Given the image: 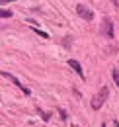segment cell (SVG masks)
Returning <instances> with one entry per match:
<instances>
[{"mask_svg": "<svg viewBox=\"0 0 119 127\" xmlns=\"http://www.w3.org/2000/svg\"><path fill=\"white\" fill-rule=\"evenodd\" d=\"M107 94H109V88H107V86H102V90H100L98 94L92 98V110H100V108L105 104V98H107Z\"/></svg>", "mask_w": 119, "mask_h": 127, "instance_id": "1", "label": "cell"}, {"mask_svg": "<svg viewBox=\"0 0 119 127\" xmlns=\"http://www.w3.org/2000/svg\"><path fill=\"white\" fill-rule=\"evenodd\" d=\"M100 35H105L107 39H111L115 32H113V22H111V18H104L102 20V26H100Z\"/></svg>", "mask_w": 119, "mask_h": 127, "instance_id": "2", "label": "cell"}, {"mask_svg": "<svg viewBox=\"0 0 119 127\" xmlns=\"http://www.w3.org/2000/svg\"><path fill=\"white\" fill-rule=\"evenodd\" d=\"M76 14L80 18H84L86 22H92V20H94V12L90 10L88 6H84V4H78V6H76Z\"/></svg>", "mask_w": 119, "mask_h": 127, "instance_id": "3", "label": "cell"}, {"mask_svg": "<svg viewBox=\"0 0 119 127\" xmlns=\"http://www.w3.org/2000/svg\"><path fill=\"white\" fill-rule=\"evenodd\" d=\"M2 78H8V80H12V82H14V84L18 86V88H22V92H24V94H26V96H30V88H26V86H24V84H22L20 80L16 78L14 74H10V72H6V70H4V72H2Z\"/></svg>", "mask_w": 119, "mask_h": 127, "instance_id": "4", "label": "cell"}, {"mask_svg": "<svg viewBox=\"0 0 119 127\" xmlns=\"http://www.w3.org/2000/svg\"><path fill=\"white\" fill-rule=\"evenodd\" d=\"M68 66L74 70V72L80 76V78H84V70H82V66H80V63H78L76 59H68Z\"/></svg>", "mask_w": 119, "mask_h": 127, "instance_id": "5", "label": "cell"}, {"mask_svg": "<svg viewBox=\"0 0 119 127\" xmlns=\"http://www.w3.org/2000/svg\"><path fill=\"white\" fill-rule=\"evenodd\" d=\"M111 76H113V80H115V84H117V88H119V70L117 68L111 70Z\"/></svg>", "mask_w": 119, "mask_h": 127, "instance_id": "6", "label": "cell"}, {"mask_svg": "<svg viewBox=\"0 0 119 127\" xmlns=\"http://www.w3.org/2000/svg\"><path fill=\"white\" fill-rule=\"evenodd\" d=\"M0 16H2V18H12V12H10V10H2Z\"/></svg>", "mask_w": 119, "mask_h": 127, "instance_id": "7", "label": "cell"}, {"mask_svg": "<svg viewBox=\"0 0 119 127\" xmlns=\"http://www.w3.org/2000/svg\"><path fill=\"white\" fill-rule=\"evenodd\" d=\"M37 113H39V115H41V117H43L45 121H49V113H45L43 110H37Z\"/></svg>", "mask_w": 119, "mask_h": 127, "instance_id": "8", "label": "cell"}, {"mask_svg": "<svg viewBox=\"0 0 119 127\" xmlns=\"http://www.w3.org/2000/svg\"><path fill=\"white\" fill-rule=\"evenodd\" d=\"M111 2H113V6H117V0H111Z\"/></svg>", "mask_w": 119, "mask_h": 127, "instance_id": "9", "label": "cell"}, {"mask_svg": "<svg viewBox=\"0 0 119 127\" xmlns=\"http://www.w3.org/2000/svg\"><path fill=\"white\" fill-rule=\"evenodd\" d=\"M0 2H2V4H6V2H10V0H0Z\"/></svg>", "mask_w": 119, "mask_h": 127, "instance_id": "10", "label": "cell"}, {"mask_svg": "<svg viewBox=\"0 0 119 127\" xmlns=\"http://www.w3.org/2000/svg\"><path fill=\"white\" fill-rule=\"evenodd\" d=\"M115 127H119V123H117V121H115Z\"/></svg>", "mask_w": 119, "mask_h": 127, "instance_id": "11", "label": "cell"}, {"mask_svg": "<svg viewBox=\"0 0 119 127\" xmlns=\"http://www.w3.org/2000/svg\"><path fill=\"white\" fill-rule=\"evenodd\" d=\"M102 127H105V123H102Z\"/></svg>", "mask_w": 119, "mask_h": 127, "instance_id": "12", "label": "cell"}, {"mask_svg": "<svg viewBox=\"0 0 119 127\" xmlns=\"http://www.w3.org/2000/svg\"><path fill=\"white\" fill-rule=\"evenodd\" d=\"M72 127H78V125H72Z\"/></svg>", "mask_w": 119, "mask_h": 127, "instance_id": "13", "label": "cell"}]
</instances>
